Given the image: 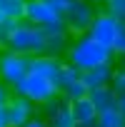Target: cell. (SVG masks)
Instances as JSON below:
<instances>
[{"mask_svg":"<svg viewBox=\"0 0 125 127\" xmlns=\"http://www.w3.org/2000/svg\"><path fill=\"white\" fill-rule=\"evenodd\" d=\"M115 60V52L105 45H100L98 40H93L90 35H78L70 40V47L65 52V62L73 67H78L80 72H88V70H95V67H103V65H110Z\"/></svg>","mask_w":125,"mask_h":127,"instance_id":"obj_1","label":"cell"},{"mask_svg":"<svg viewBox=\"0 0 125 127\" xmlns=\"http://www.w3.org/2000/svg\"><path fill=\"white\" fill-rule=\"evenodd\" d=\"M5 50H13V52H20V55H28V57L48 55V30H43V28L28 23V20H20L8 30Z\"/></svg>","mask_w":125,"mask_h":127,"instance_id":"obj_2","label":"cell"},{"mask_svg":"<svg viewBox=\"0 0 125 127\" xmlns=\"http://www.w3.org/2000/svg\"><path fill=\"white\" fill-rule=\"evenodd\" d=\"M13 95H20L25 100H30L35 107H43L48 102H53L55 97H60V85L35 70H30L15 87H13Z\"/></svg>","mask_w":125,"mask_h":127,"instance_id":"obj_3","label":"cell"},{"mask_svg":"<svg viewBox=\"0 0 125 127\" xmlns=\"http://www.w3.org/2000/svg\"><path fill=\"white\" fill-rule=\"evenodd\" d=\"M98 18V10L95 5H90L88 0H73V3H68L65 13H62V23H65V30L78 37V35H88L93 20Z\"/></svg>","mask_w":125,"mask_h":127,"instance_id":"obj_4","label":"cell"},{"mask_svg":"<svg viewBox=\"0 0 125 127\" xmlns=\"http://www.w3.org/2000/svg\"><path fill=\"white\" fill-rule=\"evenodd\" d=\"M33 57L13 52V50H0V80L8 87H15L28 72H30Z\"/></svg>","mask_w":125,"mask_h":127,"instance_id":"obj_5","label":"cell"},{"mask_svg":"<svg viewBox=\"0 0 125 127\" xmlns=\"http://www.w3.org/2000/svg\"><path fill=\"white\" fill-rule=\"evenodd\" d=\"M25 20L43 28V30H55V28H65L62 23V13L50 3V0H28V10Z\"/></svg>","mask_w":125,"mask_h":127,"instance_id":"obj_6","label":"cell"},{"mask_svg":"<svg viewBox=\"0 0 125 127\" xmlns=\"http://www.w3.org/2000/svg\"><path fill=\"white\" fill-rule=\"evenodd\" d=\"M123 30H125V23H120V20H118V18H113L108 10H103V13H98V18L93 20V25H90L88 35H90L93 40H98L100 45H105V47H110V50H113Z\"/></svg>","mask_w":125,"mask_h":127,"instance_id":"obj_7","label":"cell"},{"mask_svg":"<svg viewBox=\"0 0 125 127\" xmlns=\"http://www.w3.org/2000/svg\"><path fill=\"white\" fill-rule=\"evenodd\" d=\"M60 97L68 100V102H78L83 97L90 95L85 80H83V72L73 65H68V62H62V70H60Z\"/></svg>","mask_w":125,"mask_h":127,"instance_id":"obj_8","label":"cell"},{"mask_svg":"<svg viewBox=\"0 0 125 127\" xmlns=\"http://www.w3.org/2000/svg\"><path fill=\"white\" fill-rule=\"evenodd\" d=\"M35 105L20 95H13L10 102L5 105V125L8 127H25L33 117H35Z\"/></svg>","mask_w":125,"mask_h":127,"instance_id":"obj_9","label":"cell"},{"mask_svg":"<svg viewBox=\"0 0 125 127\" xmlns=\"http://www.w3.org/2000/svg\"><path fill=\"white\" fill-rule=\"evenodd\" d=\"M115 70L118 65L115 62H110V65H103V67H95V70H88L83 72V80L88 85V90H98V87H110L113 85V77H115Z\"/></svg>","mask_w":125,"mask_h":127,"instance_id":"obj_10","label":"cell"},{"mask_svg":"<svg viewBox=\"0 0 125 127\" xmlns=\"http://www.w3.org/2000/svg\"><path fill=\"white\" fill-rule=\"evenodd\" d=\"M73 115H75L78 127H98V117H100V112L95 110V105H93L90 97H83V100L73 102Z\"/></svg>","mask_w":125,"mask_h":127,"instance_id":"obj_11","label":"cell"},{"mask_svg":"<svg viewBox=\"0 0 125 127\" xmlns=\"http://www.w3.org/2000/svg\"><path fill=\"white\" fill-rule=\"evenodd\" d=\"M25 10H28V0H0V23L3 25H13L25 20Z\"/></svg>","mask_w":125,"mask_h":127,"instance_id":"obj_12","label":"cell"},{"mask_svg":"<svg viewBox=\"0 0 125 127\" xmlns=\"http://www.w3.org/2000/svg\"><path fill=\"white\" fill-rule=\"evenodd\" d=\"M88 97L93 100V105H95V110H98L100 115L108 112V110H115L118 102H120V97H118V92H115L113 87H98V90H93Z\"/></svg>","mask_w":125,"mask_h":127,"instance_id":"obj_13","label":"cell"},{"mask_svg":"<svg viewBox=\"0 0 125 127\" xmlns=\"http://www.w3.org/2000/svg\"><path fill=\"white\" fill-rule=\"evenodd\" d=\"M50 127H78L75 115H73V102H62V107L55 112V117L50 120Z\"/></svg>","mask_w":125,"mask_h":127,"instance_id":"obj_14","label":"cell"},{"mask_svg":"<svg viewBox=\"0 0 125 127\" xmlns=\"http://www.w3.org/2000/svg\"><path fill=\"white\" fill-rule=\"evenodd\" d=\"M98 127H125V115L115 107V110H108L98 117Z\"/></svg>","mask_w":125,"mask_h":127,"instance_id":"obj_15","label":"cell"},{"mask_svg":"<svg viewBox=\"0 0 125 127\" xmlns=\"http://www.w3.org/2000/svg\"><path fill=\"white\" fill-rule=\"evenodd\" d=\"M105 10H108L113 18H118L120 23H125V0H108Z\"/></svg>","mask_w":125,"mask_h":127,"instance_id":"obj_16","label":"cell"},{"mask_svg":"<svg viewBox=\"0 0 125 127\" xmlns=\"http://www.w3.org/2000/svg\"><path fill=\"white\" fill-rule=\"evenodd\" d=\"M13 97V87H8L3 80H0V120H5V105Z\"/></svg>","mask_w":125,"mask_h":127,"instance_id":"obj_17","label":"cell"},{"mask_svg":"<svg viewBox=\"0 0 125 127\" xmlns=\"http://www.w3.org/2000/svg\"><path fill=\"white\" fill-rule=\"evenodd\" d=\"M62 102H65V100H62V97H55L53 102H48V105H43V107H40V110H43V117H45V120L50 122V120L55 117V112H58V110L62 107Z\"/></svg>","mask_w":125,"mask_h":127,"instance_id":"obj_18","label":"cell"},{"mask_svg":"<svg viewBox=\"0 0 125 127\" xmlns=\"http://www.w3.org/2000/svg\"><path fill=\"white\" fill-rule=\"evenodd\" d=\"M110 87L118 92V97L125 95V67H118V70H115V77H113V85H110Z\"/></svg>","mask_w":125,"mask_h":127,"instance_id":"obj_19","label":"cell"},{"mask_svg":"<svg viewBox=\"0 0 125 127\" xmlns=\"http://www.w3.org/2000/svg\"><path fill=\"white\" fill-rule=\"evenodd\" d=\"M113 52H115V57H123V60H125V30L120 32V37H118V42H115Z\"/></svg>","mask_w":125,"mask_h":127,"instance_id":"obj_20","label":"cell"},{"mask_svg":"<svg viewBox=\"0 0 125 127\" xmlns=\"http://www.w3.org/2000/svg\"><path fill=\"white\" fill-rule=\"evenodd\" d=\"M25 127H50V122H48L45 117H38V115H35V117H33V120H30Z\"/></svg>","mask_w":125,"mask_h":127,"instance_id":"obj_21","label":"cell"},{"mask_svg":"<svg viewBox=\"0 0 125 127\" xmlns=\"http://www.w3.org/2000/svg\"><path fill=\"white\" fill-rule=\"evenodd\" d=\"M13 25H15V23H13ZM13 25H3V23H0V45H3V47H5V35H8V30H10Z\"/></svg>","mask_w":125,"mask_h":127,"instance_id":"obj_22","label":"cell"},{"mask_svg":"<svg viewBox=\"0 0 125 127\" xmlns=\"http://www.w3.org/2000/svg\"><path fill=\"white\" fill-rule=\"evenodd\" d=\"M118 110H120V112H123V115H125V95H123V97H120V102H118Z\"/></svg>","mask_w":125,"mask_h":127,"instance_id":"obj_23","label":"cell"},{"mask_svg":"<svg viewBox=\"0 0 125 127\" xmlns=\"http://www.w3.org/2000/svg\"><path fill=\"white\" fill-rule=\"evenodd\" d=\"M90 5H108V0H88Z\"/></svg>","mask_w":125,"mask_h":127,"instance_id":"obj_24","label":"cell"},{"mask_svg":"<svg viewBox=\"0 0 125 127\" xmlns=\"http://www.w3.org/2000/svg\"><path fill=\"white\" fill-rule=\"evenodd\" d=\"M0 127H8V125H5V120H0Z\"/></svg>","mask_w":125,"mask_h":127,"instance_id":"obj_25","label":"cell"},{"mask_svg":"<svg viewBox=\"0 0 125 127\" xmlns=\"http://www.w3.org/2000/svg\"><path fill=\"white\" fill-rule=\"evenodd\" d=\"M65 3H73V0H65Z\"/></svg>","mask_w":125,"mask_h":127,"instance_id":"obj_26","label":"cell"}]
</instances>
